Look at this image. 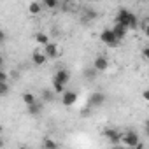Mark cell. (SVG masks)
I'll list each match as a JSON object with an SVG mask.
<instances>
[{
  "label": "cell",
  "mask_w": 149,
  "mask_h": 149,
  "mask_svg": "<svg viewBox=\"0 0 149 149\" xmlns=\"http://www.w3.org/2000/svg\"><path fill=\"white\" fill-rule=\"evenodd\" d=\"M111 149H125V147H123V146H112Z\"/></svg>",
  "instance_id": "4316f807"
},
{
  "label": "cell",
  "mask_w": 149,
  "mask_h": 149,
  "mask_svg": "<svg viewBox=\"0 0 149 149\" xmlns=\"http://www.w3.org/2000/svg\"><path fill=\"white\" fill-rule=\"evenodd\" d=\"M100 42L105 44L107 47H118L119 46V40L114 37V33L111 32V28H104L100 32Z\"/></svg>",
  "instance_id": "3957f363"
},
{
  "label": "cell",
  "mask_w": 149,
  "mask_h": 149,
  "mask_svg": "<svg viewBox=\"0 0 149 149\" xmlns=\"http://www.w3.org/2000/svg\"><path fill=\"white\" fill-rule=\"evenodd\" d=\"M2 67H4V56L0 54V68H2Z\"/></svg>",
  "instance_id": "484cf974"
},
{
  "label": "cell",
  "mask_w": 149,
  "mask_h": 149,
  "mask_svg": "<svg viewBox=\"0 0 149 149\" xmlns=\"http://www.w3.org/2000/svg\"><path fill=\"white\" fill-rule=\"evenodd\" d=\"M77 98H79V95H77V91H74V90H65V91L61 93V104H63L65 107L74 105V104L77 102Z\"/></svg>",
  "instance_id": "52a82bcc"
},
{
  "label": "cell",
  "mask_w": 149,
  "mask_h": 149,
  "mask_svg": "<svg viewBox=\"0 0 149 149\" xmlns=\"http://www.w3.org/2000/svg\"><path fill=\"white\" fill-rule=\"evenodd\" d=\"M0 147H4V140H2V137H0Z\"/></svg>",
  "instance_id": "83f0119b"
},
{
  "label": "cell",
  "mask_w": 149,
  "mask_h": 149,
  "mask_svg": "<svg viewBox=\"0 0 149 149\" xmlns=\"http://www.w3.org/2000/svg\"><path fill=\"white\" fill-rule=\"evenodd\" d=\"M42 4L40 2H30L28 4V14H32V16H37V14H40L42 13Z\"/></svg>",
  "instance_id": "7c38bea8"
},
{
  "label": "cell",
  "mask_w": 149,
  "mask_h": 149,
  "mask_svg": "<svg viewBox=\"0 0 149 149\" xmlns=\"http://www.w3.org/2000/svg\"><path fill=\"white\" fill-rule=\"evenodd\" d=\"M142 58H144V60H147V58H149V49H147V47H144V49H142Z\"/></svg>",
  "instance_id": "603a6c76"
},
{
  "label": "cell",
  "mask_w": 149,
  "mask_h": 149,
  "mask_svg": "<svg viewBox=\"0 0 149 149\" xmlns=\"http://www.w3.org/2000/svg\"><path fill=\"white\" fill-rule=\"evenodd\" d=\"M6 40H7V33H6V32H4L2 28H0V46H2V44H4Z\"/></svg>",
  "instance_id": "7402d4cb"
},
{
  "label": "cell",
  "mask_w": 149,
  "mask_h": 149,
  "mask_svg": "<svg viewBox=\"0 0 149 149\" xmlns=\"http://www.w3.org/2000/svg\"><path fill=\"white\" fill-rule=\"evenodd\" d=\"M26 111H28V114H30V116H39V114H40V111H42V104L37 100L33 105H28V107H26Z\"/></svg>",
  "instance_id": "9a60e30c"
},
{
  "label": "cell",
  "mask_w": 149,
  "mask_h": 149,
  "mask_svg": "<svg viewBox=\"0 0 149 149\" xmlns=\"http://www.w3.org/2000/svg\"><path fill=\"white\" fill-rule=\"evenodd\" d=\"M35 42L40 44V46H47L51 40H49V35H47V33H44V32H37V33H35Z\"/></svg>",
  "instance_id": "4fadbf2b"
},
{
  "label": "cell",
  "mask_w": 149,
  "mask_h": 149,
  "mask_svg": "<svg viewBox=\"0 0 149 149\" xmlns=\"http://www.w3.org/2000/svg\"><path fill=\"white\" fill-rule=\"evenodd\" d=\"M42 4V7H46V9H56L58 6H60V2H58V0H44V2H40Z\"/></svg>",
  "instance_id": "e0dca14e"
},
{
  "label": "cell",
  "mask_w": 149,
  "mask_h": 149,
  "mask_svg": "<svg viewBox=\"0 0 149 149\" xmlns=\"http://www.w3.org/2000/svg\"><path fill=\"white\" fill-rule=\"evenodd\" d=\"M7 81H9V76H7L2 68H0V84H2V83H7Z\"/></svg>",
  "instance_id": "44dd1931"
},
{
  "label": "cell",
  "mask_w": 149,
  "mask_h": 149,
  "mask_svg": "<svg viewBox=\"0 0 149 149\" xmlns=\"http://www.w3.org/2000/svg\"><path fill=\"white\" fill-rule=\"evenodd\" d=\"M84 76H86V79H95L97 77V72L93 68H86L84 70Z\"/></svg>",
  "instance_id": "ffe728a7"
},
{
  "label": "cell",
  "mask_w": 149,
  "mask_h": 149,
  "mask_svg": "<svg viewBox=\"0 0 149 149\" xmlns=\"http://www.w3.org/2000/svg\"><path fill=\"white\" fill-rule=\"evenodd\" d=\"M53 79H54L56 83H60L61 86H65V88H67V84L70 83V72H68L67 68H58V70L54 72Z\"/></svg>",
  "instance_id": "ba28073f"
},
{
  "label": "cell",
  "mask_w": 149,
  "mask_h": 149,
  "mask_svg": "<svg viewBox=\"0 0 149 149\" xmlns=\"http://www.w3.org/2000/svg\"><path fill=\"white\" fill-rule=\"evenodd\" d=\"M104 137H105L107 142H111L112 146H121V137H123V133H121L119 130H116V128H107V130H104Z\"/></svg>",
  "instance_id": "8992f818"
},
{
  "label": "cell",
  "mask_w": 149,
  "mask_h": 149,
  "mask_svg": "<svg viewBox=\"0 0 149 149\" xmlns=\"http://www.w3.org/2000/svg\"><path fill=\"white\" fill-rule=\"evenodd\" d=\"M18 149H28V147H26V146H19Z\"/></svg>",
  "instance_id": "f1b7e54d"
},
{
  "label": "cell",
  "mask_w": 149,
  "mask_h": 149,
  "mask_svg": "<svg viewBox=\"0 0 149 149\" xmlns=\"http://www.w3.org/2000/svg\"><path fill=\"white\" fill-rule=\"evenodd\" d=\"M105 102H107V97H105V93H102V91H93V93L90 95V105H91V107H102Z\"/></svg>",
  "instance_id": "9c48e42d"
},
{
  "label": "cell",
  "mask_w": 149,
  "mask_h": 149,
  "mask_svg": "<svg viewBox=\"0 0 149 149\" xmlns=\"http://www.w3.org/2000/svg\"><path fill=\"white\" fill-rule=\"evenodd\" d=\"M2 132H4V126H2V125H0V135H2Z\"/></svg>",
  "instance_id": "f546056e"
},
{
  "label": "cell",
  "mask_w": 149,
  "mask_h": 149,
  "mask_svg": "<svg viewBox=\"0 0 149 149\" xmlns=\"http://www.w3.org/2000/svg\"><path fill=\"white\" fill-rule=\"evenodd\" d=\"M140 142V137H139V133L137 132H125L123 133V137H121V146L125 147V149H133L137 144Z\"/></svg>",
  "instance_id": "7a4b0ae2"
},
{
  "label": "cell",
  "mask_w": 149,
  "mask_h": 149,
  "mask_svg": "<svg viewBox=\"0 0 149 149\" xmlns=\"http://www.w3.org/2000/svg\"><path fill=\"white\" fill-rule=\"evenodd\" d=\"M32 61H33V65L42 67V65H46L47 58L42 54V51H33V53H32Z\"/></svg>",
  "instance_id": "8fae6325"
},
{
  "label": "cell",
  "mask_w": 149,
  "mask_h": 149,
  "mask_svg": "<svg viewBox=\"0 0 149 149\" xmlns=\"http://www.w3.org/2000/svg\"><path fill=\"white\" fill-rule=\"evenodd\" d=\"M109 65H111V61H109V58L107 56H104V54H98V56H95V60H93V70L98 74V72H107L109 70Z\"/></svg>",
  "instance_id": "5b68a950"
},
{
  "label": "cell",
  "mask_w": 149,
  "mask_h": 149,
  "mask_svg": "<svg viewBox=\"0 0 149 149\" xmlns=\"http://www.w3.org/2000/svg\"><path fill=\"white\" fill-rule=\"evenodd\" d=\"M53 95H54V93H53L51 90H44L40 97H42V100H44V102H51V100H53Z\"/></svg>",
  "instance_id": "ac0fdd59"
},
{
  "label": "cell",
  "mask_w": 149,
  "mask_h": 149,
  "mask_svg": "<svg viewBox=\"0 0 149 149\" xmlns=\"http://www.w3.org/2000/svg\"><path fill=\"white\" fill-rule=\"evenodd\" d=\"M142 98L147 102V100H149V91H144V93H142Z\"/></svg>",
  "instance_id": "cb8c5ba5"
},
{
  "label": "cell",
  "mask_w": 149,
  "mask_h": 149,
  "mask_svg": "<svg viewBox=\"0 0 149 149\" xmlns=\"http://www.w3.org/2000/svg\"><path fill=\"white\" fill-rule=\"evenodd\" d=\"M9 84L7 83H2V84H0V97H6V95H9Z\"/></svg>",
  "instance_id": "d6986e66"
},
{
  "label": "cell",
  "mask_w": 149,
  "mask_h": 149,
  "mask_svg": "<svg viewBox=\"0 0 149 149\" xmlns=\"http://www.w3.org/2000/svg\"><path fill=\"white\" fill-rule=\"evenodd\" d=\"M133 149H146V146H144V144H142V142H139V144H137V146H135V147H133Z\"/></svg>",
  "instance_id": "d4e9b609"
},
{
  "label": "cell",
  "mask_w": 149,
  "mask_h": 149,
  "mask_svg": "<svg viewBox=\"0 0 149 149\" xmlns=\"http://www.w3.org/2000/svg\"><path fill=\"white\" fill-rule=\"evenodd\" d=\"M116 23L125 26L126 30H137L139 28V18L128 11V9H119L118 14H116Z\"/></svg>",
  "instance_id": "6da1fadb"
},
{
  "label": "cell",
  "mask_w": 149,
  "mask_h": 149,
  "mask_svg": "<svg viewBox=\"0 0 149 149\" xmlns=\"http://www.w3.org/2000/svg\"><path fill=\"white\" fill-rule=\"evenodd\" d=\"M42 149H58V142L51 137H46L42 140Z\"/></svg>",
  "instance_id": "2e32d148"
},
{
  "label": "cell",
  "mask_w": 149,
  "mask_h": 149,
  "mask_svg": "<svg viewBox=\"0 0 149 149\" xmlns=\"http://www.w3.org/2000/svg\"><path fill=\"white\" fill-rule=\"evenodd\" d=\"M21 98H23V104L28 107V105H33L35 102H37V97L33 95V93H30V91H26V93H23L21 95Z\"/></svg>",
  "instance_id": "5bb4252c"
},
{
  "label": "cell",
  "mask_w": 149,
  "mask_h": 149,
  "mask_svg": "<svg viewBox=\"0 0 149 149\" xmlns=\"http://www.w3.org/2000/svg\"><path fill=\"white\" fill-rule=\"evenodd\" d=\"M111 32L114 33V37H116V39H118L119 42H121V40H123V39L126 37V33H128V30H126L125 26H121V25H118V23H114V26L111 28Z\"/></svg>",
  "instance_id": "30bf717a"
},
{
  "label": "cell",
  "mask_w": 149,
  "mask_h": 149,
  "mask_svg": "<svg viewBox=\"0 0 149 149\" xmlns=\"http://www.w3.org/2000/svg\"><path fill=\"white\" fill-rule=\"evenodd\" d=\"M42 54H44L47 60H56V58L61 56V49H60V46H58L56 42H49L47 46H44Z\"/></svg>",
  "instance_id": "277c9868"
}]
</instances>
